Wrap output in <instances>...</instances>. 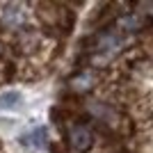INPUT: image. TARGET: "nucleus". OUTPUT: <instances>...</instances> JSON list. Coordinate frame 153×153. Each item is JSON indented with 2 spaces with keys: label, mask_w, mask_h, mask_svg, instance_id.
Listing matches in <instances>:
<instances>
[{
  "label": "nucleus",
  "mask_w": 153,
  "mask_h": 153,
  "mask_svg": "<svg viewBox=\"0 0 153 153\" xmlns=\"http://www.w3.org/2000/svg\"><path fill=\"white\" fill-rule=\"evenodd\" d=\"M98 87V71L76 64V69L66 76V96L76 98V101H85L94 94V89Z\"/></svg>",
  "instance_id": "obj_2"
},
{
  "label": "nucleus",
  "mask_w": 153,
  "mask_h": 153,
  "mask_svg": "<svg viewBox=\"0 0 153 153\" xmlns=\"http://www.w3.org/2000/svg\"><path fill=\"white\" fill-rule=\"evenodd\" d=\"M59 130H64L66 146L73 153H91L96 149V130L82 112H62Z\"/></svg>",
  "instance_id": "obj_1"
},
{
  "label": "nucleus",
  "mask_w": 153,
  "mask_h": 153,
  "mask_svg": "<svg viewBox=\"0 0 153 153\" xmlns=\"http://www.w3.org/2000/svg\"><path fill=\"white\" fill-rule=\"evenodd\" d=\"M21 103H23L21 91H2L0 94V108H5V110H16Z\"/></svg>",
  "instance_id": "obj_4"
},
{
  "label": "nucleus",
  "mask_w": 153,
  "mask_h": 153,
  "mask_svg": "<svg viewBox=\"0 0 153 153\" xmlns=\"http://www.w3.org/2000/svg\"><path fill=\"white\" fill-rule=\"evenodd\" d=\"M21 142H23V144H30L32 149H41V146H44V142H46V128H44V126L34 128L32 133L23 135V137H21Z\"/></svg>",
  "instance_id": "obj_3"
},
{
  "label": "nucleus",
  "mask_w": 153,
  "mask_h": 153,
  "mask_svg": "<svg viewBox=\"0 0 153 153\" xmlns=\"http://www.w3.org/2000/svg\"><path fill=\"white\" fill-rule=\"evenodd\" d=\"M2 53H5V46H2V39H0V57H2Z\"/></svg>",
  "instance_id": "obj_5"
}]
</instances>
